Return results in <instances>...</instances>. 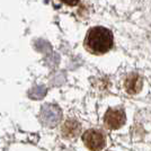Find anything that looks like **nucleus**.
<instances>
[{
  "mask_svg": "<svg viewBox=\"0 0 151 151\" xmlns=\"http://www.w3.org/2000/svg\"><path fill=\"white\" fill-rule=\"evenodd\" d=\"M114 37L113 33L106 27L103 26H95L91 27L83 41V45L89 53L95 55L105 54L113 47Z\"/></svg>",
  "mask_w": 151,
  "mask_h": 151,
  "instance_id": "1",
  "label": "nucleus"
},
{
  "mask_svg": "<svg viewBox=\"0 0 151 151\" xmlns=\"http://www.w3.org/2000/svg\"><path fill=\"white\" fill-rule=\"evenodd\" d=\"M82 142L90 151H101L106 145V139L101 131L90 129L83 133Z\"/></svg>",
  "mask_w": 151,
  "mask_h": 151,
  "instance_id": "2",
  "label": "nucleus"
},
{
  "mask_svg": "<svg viewBox=\"0 0 151 151\" xmlns=\"http://www.w3.org/2000/svg\"><path fill=\"white\" fill-rule=\"evenodd\" d=\"M105 125L111 130H117L125 123V114L122 109L109 108L104 116Z\"/></svg>",
  "mask_w": 151,
  "mask_h": 151,
  "instance_id": "3",
  "label": "nucleus"
},
{
  "mask_svg": "<svg viewBox=\"0 0 151 151\" xmlns=\"http://www.w3.org/2000/svg\"><path fill=\"white\" fill-rule=\"evenodd\" d=\"M81 131V125L78 121L76 120H67L63 123L61 127V133L64 138L67 139H75L77 138Z\"/></svg>",
  "mask_w": 151,
  "mask_h": 151,
  "instance_id": "4",
  "label": "nucleus"
},
{
  "mask_svg": "<svg viewBox=\"0 0 151 151\" xmlns=\"http://www.w3.org/2000/svg\"><path fill=\"white\" fill-rule=\"evenodd\" d=\"M124 87H125L126 91L131 95L138 94L139 91L142 88V79L138 73H131L127 76L124 82Z\"/></svg>",
  "mask_w": 151,
  "mask_h": 151,
  "instance_id": "5",
  "label": "nucleus"
},
{
  "mask_svg": "<svg viewBox=\"0 0 151 151\" xmlns=\"http://www.w3.org/2000/svg\"><path fill=\"white\" fill-rule=\"evenodd\" d=\"M61 4L65 5V6H69V7H76L78 6L82 0H59Z\"/></svg>",
  "mask_w": 151,
  "mask_h": 151,
  "instance_id": "6",
  "label": "nucleus"
}]
</instances>
